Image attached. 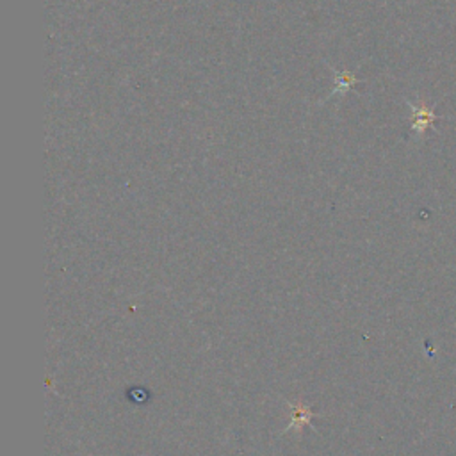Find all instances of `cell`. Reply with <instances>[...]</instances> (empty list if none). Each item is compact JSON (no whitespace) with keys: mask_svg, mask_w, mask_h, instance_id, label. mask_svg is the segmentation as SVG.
<instances>
[{"mask_svg":"<svg viewBox=\"0 0 456 456\" xmlns=\"http://www.w3.org/2000/svg\"><path fill=\"white\" fill-rule=\"evenodd\" d=\"M408 105H410L412 115H414V125H412V130H414L417 136H423L424 132H426V128L430 127L433 121L439 119V116H435V112H433L430 107L424 105V103H421V105H414V103L408 102Z\"/></svg>","mask_w":456,"mask_h":456,"instance_id":"1","label":"cell"}]
</instances>
